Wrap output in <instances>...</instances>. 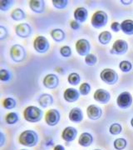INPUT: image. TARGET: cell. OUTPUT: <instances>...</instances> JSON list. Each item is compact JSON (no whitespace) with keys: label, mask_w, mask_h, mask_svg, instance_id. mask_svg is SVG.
Returning a JSON list of instances; mask_svg holds the SVG:
<instances>
[{"label":"cell","mask_w":133,"mask_h":150,"mask_svg":"<svg viewBox=\"0 0 133 150\" xmlns=\"http://www.w3.org/2000/svg\"><path fill=\"white\" fill-rule=\"evenodd\" d=\"M5 142H6L5 135H4V134L3 132H1V131H0V148H1V147H3L4 145L5 144Z\"/></svg>","instance_id":"60d3db41"},{"label":"cell","mask_w":133,"mask_h":150,"mask_svg":"<svg viewBox=\"0 0 133 150\" xmlns=\"http://www.w3.org/2000/svg\"><path fill=\"white\" fill-rule=\"evenodd\" d=\"M53 150H66V149H65V148H64L63 145L58 144V145H56V146L53 148Z\"/></svg>","instance_id":"b9f144b4"},{"label":"cell","mask_w":133,"mask_h":150,"mask_svg":"<svg viewBox=\"0 0 133 150\" xmlns=\"http://www.w3.org/2000/svg\"><path fill=\"white\" fill-rule=\"evenodd\" d=\"M73 17H74V20L78 22L79 23H84L87 19L88 11L87 10V8L84 7H78L75 9L74 13H73Z\"/></svg>","instance_id":"e0dca14e"},{"label":"cell","mask_w":133,"mask_h":150,"mask_svg":"<svg viewBox=\"0 0 133 150\" xmlns=\"http://www.w3.org/2000/svg\"><path fill=\"white\" fill-rule=\"evenodd\" d=\"M108 22V16L106 12L97 10L93 13L91 19V26L95 28H101L105 27Z\"/></svg>","instance_id":"3957f363"},{"label":"cell","mask_w":133,"mask_h":150,"mask_svg":"<svg viewBox=\"0 0 133 150\" xmlns=\"http://www.w3.org/2000/svg\"><path fill=\"white\" fill-rule=\"evenodd\" d=\"M20 150H27V149H20Z\"/></svg>","instance_id":"f6af8a7d"},{"label":"cell","mask_w":133,"mask_h":150,"mask_svg":"<svg viewBox=\"0 0 133 150\" xmlns=\"http://www.w3.org/2000/svg\"><path fill=\"white\" fill-rule=\"evenodd\" d=\"M63 98L67 102H76L79 99L80 93L77 89H76L74 88H68L64 91Z\"/></svg>","instance_id":"2e32d148"},{"label":"cell","mask_w":133,"mask_h":150,"mask_svg":"<svg viewBox=\"0 0 133 150\" xmlns=\"http://www.w3.org/2000/svg\"><path fill=\"white\" fill-rule=\"evenodd\" d=\"M29 8L36 13H42L45 10V2L43 0H31L29 1Z\"/></svg>","instance_id":"d6986e66"},{"label":"cell","mask_w":133,"mask_h":150,"mask_svg":"<svg viewBox=\"0 0 133 150\" xmlns=\"http://www.w3.org/2000/svg\"><path fill=\"white\" fill-rule=\"evenodd\" d=\"M97 62V58L95 54H89L85 57V63L88 66H94Z\"/></svg>","instance_id":"d590c367"},{"label":"cell","mask_w":133,"mask_h":150,"mask_svg":"<svg viewBox=\"0 0 133 150\" xmlns=\"http://www.w3.org/2000/svg\"><path fill=\"white\" fill-rule=\"evenodd\" d=\"M52 3L53 5L58 9H64L68 4V0H53Z\"/></svg>","instance_id":"e575fe53"},{"label":"cell","mask_w":133,"mask_h":150,"mask_svg":"<svg viewBox=\"0 0 133 150\" xmlns=\"http://www.w3.org/2000/svg\"><path fill=\"white\" fill-rule=\"evenodd\" d=\"M38 134L34 130H25L22 132L18 137V142L23 146L32 148L38 143Z\"/></svg>","instance_id":"6da1fadb"},{"label":"cell","mask_w":133,"mask_h":150,"mask_svg":"<svg viewBox=\"0 0 133 150\" xmlns=\"http://www.w3.org/2000/svg\"><path fill=\"white\" fill-rule=\"evenodd\" d=\"M87 115L91 120H97L102 115V109L95 104H91L87 108Z\"/></svg>","instance_id":"9a60e30c"},{"label":"cell","mask_w":133,"mask_h":150,"mask_svg":"<svg viewBox=\"0 0 133 150\" xmlns=\"http://www.w3.org/2000/svg\"><path fill=\"white\" fill-rule=\"evenodd\" d=\"M11 79H12V74L8 70L5 69H0V81L8 82Z\"/></svg>","instance_id":"d6a6232c"},{"label":"cell","mask_w":133,"mask_h":150,"mask_svg":"<svg viewBox=\"0 0 133 150\" xmlns=\"http://www.w3.org/2000/svg\"><path fill=\"white\" fill-rule=\"evenodd\" d=\"M93 143V137L92 135L87 132L85 133H82L79 136V139H78V144L80 146L82 147H89Z\"/></svg>","instance_id":"ffe728a7"},{"label":"cell","mask_w":133,"mask_h":150,"mask_svg":"<svg viewBox=\"0 0 133 150\" xmlns=\"http://www.w3.org/2000/svg\"><path fill=\"white\" fill-rule=\"evenodd\" d=\"M16 100L13 98L8 97V98H4V101H3V106L6 109H13V108H14L16 107Z\"/></svg>","instance_id":"f1b7e54d"},{"label":"cell","mask_w":133,"mask_h":150,"mask_svg":"<svg viewBox=\"0 0 133 150\" xmlns=\"http://www.w3.org/2000/svg\"><path fill=\"white\" fill-rule=\"evenodd\" d=\"M127 145V141L124 138H118L113 143V146L117 150L125 149Z\"/></svg>","instance_id":"83f0119b"},{"label":"cell","mask_w":133,"mask_h":150,"mask_svg":"<svg viewBox=\"0 0 133 150\" xmlns=\"http://www.w3.org/2000/svg\"><path fill=\"white\" fill-rule=\"evenodd\" d=\"M93 98L97 103H100L101 104H106L111 99V94L104 88H98L94 93Z\"/></svg>","instance_id":"8fae6325"},{"label":"cell","mask_w":133,"mask_h":150,"mask_svg":"<svg viewBox=\"0 0 133 150\" xmlns=\"http://www.w3.org/2000/svg\"><path fill=\"white\" fill-rule=\"evenodd\" d=\"M61 118V114L58 109L55 108H51L47 111L45 113V122L48 126H56L60 121Z\"/></svg>","instance_id":"ba28073f"},{"label":"cell","mask_w":133,"mask_h":150,"mask_svg":"<svg viewBox=\"0 0 133 150\" xmlns=\"http://www.w3.org/2000/svg\"><path fill=\"white\" fill-rule=\"evenodd\" d=\"M91 87L90 84H89L88 83L85 82V83H82V84L79 86L78 91H79L80 94H82V95H83V96H86V95L89 94V93L91 92Z\"/></svg>","instance_id":"1f68e13d"},{"label":"cell","mask_w":133,"mask_h":150,"mask_svg":"<svg viewBox=\"0 0 133 150\" xmlns=\"http://www.w3.org/2000/svg\"><path fill=\"white\" fill-rule=\"evenodd\" d=\"M119 69L122 70L123 73H129L132 69V64L128 60H123L119 64Z\"/></svg>","instance_id":"f546056e"},{"label":"cell","mask_w":133,"mask_h":150,"mask_svg":"<svg viewBox=\"0 0 133 150\" xmlns=\"http://www.w3.org/2000/svg\"><path fill=\"white\" fill-rule=\"evenodd\" d=\"M121 30L127 35L133 34V20L126 19L121 23Z\"/></svg>","instance_id":"7402d4cb"},{"label":"cell","mask_w":133,"mask_h":150,"mask_svg":"<svg viewBox=\"0 0 133 150\" xmlns=\"http://www.w3.org/2000/svg\"><path fill=\"white\" fill-rule=\"evenodd\" d=\"M128 50V43L127 41L123 40V39H117L116 40L113 45L112 48L111 49V53L113 54H126Z\"/></svg>","instance_id":"30bf717a"},{"label":"cell","mask_w":133,"mask_h":150,"mask_svg":"<svg viewBox=\"0 0 133 150\" xmlns=\"http://www.w3.org/2000/svg\"><path fill=\"white\" fill-rule=\"evenodd\" d=\"M111 29L113 32L118 33L121 30V23L118 22H113L111 24Z\"/></svg>","instance_id":"f35d334b"},{"label":"cell","mask_w":133,"mask_h":150,"mask_svg":"<svg viewBox=\"0 0 133 150\" xmlns=\"http://www.w3.org/2000/svg\"><path fill=\"white\" fill-rule=\"evenodd\" d=\"M109 132L112 135H118L122 132V127L120 123H114L111 124L109 128Z\"/></svg>","instance_id":"4dcf8cb0"},{"label":"cell","mask_w":133,"mask_h":150,"mask_svg":"<svg viewBox=\"0 0 133 150\" xmlns=\"http://www.w3.org/2000/svg\"><path fill=\"white\" fill-rule=\"evenodd\" d=\"M32 27L27 23H22L17 25L15 28V33L18 37L22 38H27L32 34Z\"/></svg>","instance_id":"7c38bea8"},{"label":"cell","mask_w":133,"mask_h":150,"mask_svg":"<svg viewBox=\"0 0 133 150\" xmlns=\"http://www.w3.org/2000/svg\"><path fill=\"white\" fill-rule=\"evenodd\" d=\"M77 136V129L72 126L66 127L62 133V139L68 143L74 141Z\"/></svg>","instance_id":"5bb4252c"},{"label":"cell","mask_w":133,"mask_h":150,"mask_svg":"<svg viewBox=\"0 0 133 150\" xmlns=\"http://www.w3.org/2000/svg\"><path fill=\"white\" fill-rule=\"evenodd\" d=\"M43 110L37 106H28L23 111V118L27 122L37 123L43 118Z\"/></svg>","instance_id":"7a4b0ae2"},{"label":"cell","mask_w":133,"mask_h":150,"mask_svg":"<svg viewBox=\"0 0 133 150\" xmlns=\"http://www.w3.org/2000/svg\"><path fill=\"white\" fill-rule=\"evenodd\" d=\"M75 48L77 53L79 54L80 56H87V54H90L91 44L90 42L85 39V38H81L77 40L75 44Z\"/></svg>","instance_id":"9c48e42d"},{"label":"cell","mask_w":133,"mask_h":150,"mask_svg":"<svg viewBox=\"0 0 133 150\" xmlns=\"http://www.w3.org/2000/svg\"><path fill=\"white\" fill-rule=\"evenodd\" d=\"M121 3L124 4V5H130L132 4V0H129V1H125V0H121Z\"/></svg>","instance_id":"7bdbcfd3"},{"label":"cell","mask_w":133,"mask_h":150,"mask_svg":"<svg viewBox=\"0 0 133 150\" xmlns=\"http://www.w3.org/2000/svg\"><path fill=\"white\" fill-rule=\"evenodd\" d=\"M100 78L102 82L108 85H114L118 81V74L112 69H104L100 74Z\"/></svg>","instance_id":"5b68a950"},{"label":"cell","mask_w":133,"mask_h":150,"mask_svg":"<svg viewBox=\"0 0 133 150\" xmlns=\"http://www.w3.org/2000/svg\"><path fill=\"white\" fill-rule=\"evenodd\" d=\"M112 38V35L109 31H103L98 36V41L102 45H106L111 42Z\"/></svg>","instance_id":"cb8c5ba5"},{"label":"cell","mask_w":133,"mask_h":150,"mask_svg":"<svg viewBox=\"0 0 133 150\" xmlns=\"http://www.w3.org/2000/svg\"><path fill=\"white\" fill-rule=\"evenodd\" d=\"M14 2L12 0H0V10L8 11L12 6L13 5Z\"/></svg>","instance_id":"836d02e7"},{"label":"cell","mask_w":133,"mask_h":150,"mask_svg":"<svg viewBox=\"0 0 133 150\" xmlns=\"http://www.w3.org/2000/svg\"><path fill=\"white\" fill-rule=\"evenodd\" d=\"M43 86L49 89L56 88L59 85V78L58 75L54 74H47L43 80Z\"/></svg>","instance_id":"4fadbf2b"},{"label":"cell","mask_w":133,"mask_h":150,"mask_svg":"<svg viewBox=\"0 0 133 150\" xmlns=\"http://www.w3.org/2000/svg\"><path fill=\"white\" fill-rule=\"evenodd\" d=\"M68 118L73 123H81L83 120V112L80 108H72L70 110Z\"/></svg>","instance_id":"ac0fdd59"},{"label":"cell","mask_w":133,"mask_h":150,"mask_svg":"<svg viewBox=\"0 0 133 150\" xmlns=\"http://www.w3.org/2000/svg\"><path fill=\"white\" fill-rule=\"evenodd\" d=\"M131 125H132V127L133 128V117H132V118L131 119Z\"/></svg>","instance_id":"ee69618b"},{"label":"cell","mask_w":133,"mask_h":150,"mask_svg":"<svg viewBox=\"0 0 133 150\" xmlns=\"http://www.w3.org/2000/svg\"><path fill=\"white\" fill-rule=\"evenodd\" d=\"M33 48L37 53L45 54L49 50L50 43L48 42L47 38L44 37L43 35H40V36L35 38V39L33 41Z\"/></svg>","instance_id":"8992f818"},{"label":"cell","mask_w":133,"mask_h":150,"mask_svg":"<svg viewBox=\"0 0 133 150\" xmlns=\"http://www.w3.org/2000/svg\"><path fill=\"white\" fill-rule=\"evenodd\" d=\"M94 150H101V149H94Z\"/></svg>","instance_id":"bcb514c9"},{"label":"cell","mask_w":133,"mask_h":150,"mask_svg":"<svg viewBox=\"0 0 133 150\" xmlns=\"http://www.w3.org/2000/svg\"><path fill=\"white\" fill-rule=\"evenodd\" d=\"M11 18L15 21H21V20H23L26 18V14H25L24 11L23 9L18 8H15V9L12 11Z\"/></svg>","instance_id":"d4e9b609"},{"label":"cell","mask_w":133,"mask_h":150,"mask_svg":"<svg viewBox=\"0 0 133 150\" xmlns=\"http://www.w3.org/2000/svg\"><path fill=\"white\" fill-rule=\"evenodd\" d=\"M19 120V117H18V114L15 112H8L5 117V121L6 123L8 124H15L18 123V121Z\"/></svg>","instance_id":"484cf974"},{"label":"cell","mask_w":133,"mask_h":150,"mask_svg":"<svg viewBox=\"0 0 133 150\" xmlns=\"http://www.w3.org/2000/svg\"><path fill=\"white\" fill-rule=\"evenodd\" d=\"M72 54V48L69 46H63L60 48V54L64 57V58H69Z\"/></svg>","instance_id":"8d00e7d4"},{"label":"cell","mask_w":133,"mask_h":150,"mask_svg":"<svg viewBox=\"0 0 133 150\" xmlns=\"http://www.w3.org/2000/svg\"><path fill=\"white\" fill-rule=\"evenodd\" d=\"M51 37L53 38L54 41L60 43V42H63L64 39L66 38V33H64V31L61 28H55L53 29L51 33Z\"/></svg>","instance_id":"603a6c76"},{"label":"cell","mask_w":133,"mask_h":150,"mask_svg":"<svg viewBox=\"0 0 133 150\" xmlns=\"http://www.w3.org/2000/svg\"><path fill=\"white\" fill-rule=\"evenodd\" d=\"M133 102L132 95L129 92L121 93L117 98V104L118 107L122 109H127L132 106Z\"/></svg>","instance_id":"52a82bcc"},{"label":"cell","mask_w":133,"mask_h":150,"mask_svg":"<svg viewBox=\"0 0 133 150\" xmlns=\"http://www.w3.org/2000/svg\"><path fill=\"white\" fill-rule=\"evenodd\" d=\"M38 103L42 108H48L53 103V97L49 93H43L38 98Z\"/></svg>","instance_id":"44dd1931"},{"label":"cell","mask_w":133,"mask_h":150,"mask_svg":"<svg viewBox=\"0 0 133 150\" xmlns=\"http://www.w3.org/2000/svg\"><path fill=\"white\" fill-rule=\"evenodd\" d=\"M11 59L15 63H21L27 57L26 49L20 44H14L10 48Z\"/></svg>","instance_id":"277c9868"},{"label":"cell","mask_w":133,"mask_h":150,"mask_svg":"<svg viewBox=\"0 0 133 150\" xmlns=\"http://www.w3.org/2000/svg\"><path fill=\"white\" fill-rule=\"evenodd\" d=\"M8 35V32L7 28L0 25V40H4L7 38Z\"/></svg>","instance_id":"74e56055"},{"label":"cell","mask_w":133,"mask_h":150,"mask_svg":"<svg viewBox=\"0 0 133 150\" xmlns=\"http://www.w3.org/2000/svg\"><path fill=\"white\" fill-rule=\"evenodd\" d=\"M68 82L72 86L78 85L81 82V77L77 73H72L68 77Z\"/></svg>","instance_id":"4316f807"},{"label":"cell","mask_w":133,"mask_h":150,"mask_svg":"<svg viewBox=\"0 0 133 150\" xmlns=\"http://www.w3.org/2000/svg\"><path fill=\"white\" fill-rule=\"evenodd\" d=\"M70 27L73 30H78L81 28V24L78 22L76 21V20H72V21L70 22Z\"/></svg>","instance_id":"ab89813d"}]
</instances>
